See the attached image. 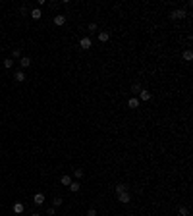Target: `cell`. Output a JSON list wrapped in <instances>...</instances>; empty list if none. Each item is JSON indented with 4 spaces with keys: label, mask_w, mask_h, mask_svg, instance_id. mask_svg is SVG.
I'll use <instances>...</instances> for the list:
<instances>
[{
    "label": "cell",
    "mask_w": 193,
    "mask_h": 216,
    "mask_svg": "<svg viewBox=\"0 0 193 216\" xmlns=\"http://www.w3.org/2000/svg\"><path fill=\"white\" fill-rule=\"evenodd\" d=\"M187 14H186V10H181V8H178V10H172L170 12V18L172 19H183Z\"/></svg>",
    "instance_id": "1"
},
{
    "label": "cell",
    "mask_w": 193,
    "mask_h": 216,
    "mask_svg": "<svg viewBox=\"0 0 193 216\" xmlns=\"http://www.w3.org/2000/svg\"><path fill=\"white\" fill-rule=\"evenodd\" d=\"M31 66V58L29 56H21L19 58V70H27Z\"/></svg>",
    "instance_id": "2"
},
{
    "label": "cell",
    "mask_w": 193,
    "mask_h": 216,
    "mask_svg": "<svg viewBox=\"0 0 193 216\" xmlns=\"http://www.w3.org/2000/svg\"><path fill=\"white\" fill-rule=\"evenodd\" d=\"M79 46H81L83 50H89L91 46H93V41H91L89 37H83V39H81V41H79Z\"/></svg>",
    "instance_id": "3"
},
{
    "label": "cell",
    "mask_w": 193,
    "mask_h": 216,
    "mask_svg": "<svg viewBox=\"0 0 193 216\" xmlns=\"http://www.w3.org/2000/svg\"><path fill=\"white\" fill-rule=\"evenodd\" d=\"M118 201H120L122 204H128L129 201H131V195H129L128 191H126V193H120V195H118Z\"/></svg>",
    "instance_id": "4"
},
{
    "label": "cell",
    "mask_w": 193,
    "mask_h": 216,
    "mask_svg": "<svg viewBox=\"0 0 193 216\" xmlns=\"http://www.w3.org/2000/svg\"><path fill=\"white\" fill-rule=\"evenodd\" d=\"M52 21H54V25L62 27V25L66 23V16H60V14H58V16H54V19H52Z\"/></svg>",
    "instance_id": "5"
},
{
    "label": "cell",
    "mask_w": 193,
    "mask_h": 216,
    "mask_svg": "<svg viewBox=\"0 0 193 216\" xmlns=\"http://www.w3.org/2000/svg\"><path fill=\"white\" fill-rule=\"evenodd\" d=\"M14 79H16V81H18V83L25 81V71H23V70H18V71H16V73H14Z\"/></svg>",
    "instance_id": "6"
},
{
    "label": "cell",
    "mask_w": 193,
    "mask_h": 216,
    "mask_svg": "<svg viewBox=\"0 0 193 216\" xmlns=\"http://www.w3.org/2000/svg\"><path fill=\"white\" fill-rule=\"evenodd\" d=\"M99 41H101V43H108L110 41V31H101L99 33Z\"/></svg>",
    "instance_id": "7"
},
{
    "label": "cell",
    "mask_w": 193,
    "mask_h": 216,
    "mask_svg": "<svg viewBox=\"0 0 193 216\" xmlns=\"http://www.w3.org/2000/svg\"><path fill=\"white\" fill-rule=\"evenodd\" d=\"M139 101H143V102L151 101V93H149L147 89H141V93H139Z\"/></svg>",
    "instance_id": "8"
},
{
    "label": "cell",
    "mask_w": 193,
    "mask_h": 216,
    "mask_svg": "<svg viewBox=\"0 0 193 216\" xmlns=\"http://www.w3.org/2000/svg\"><path fill=\"white\" fill-rule=\"evenodd\" d=\"M68 189H70L71 193H77V191L81 189V183H79V181H71V183L68 185Z\"/></svg>",
    "instance_id": "9"
},
{
    "label": "cell",
    "mask_w": 193,
    "mask_h": 216,
    "mask_svg": "<svg viewBox=\"0 0 193 216\" xmlns=\"http://www.w3.org/2000/svg\"><path fill=\"white\" fill-rule=\"evenodd\" d=\"M31 18H33V19H41V18H43L41 8H33V10H31Z\"/></svg>",
    "instance_id": "10"
},
{
    "label": "cell",
    "mask_w": 193,
    "mask_h": 216,
    "mask_svg": "<svg viewBox=\"0 0 193 216\" xmlns=\"http://www.w3.org/2000/svg\"><path fill=\"white\" fill-rule=\"evenodd\" d=\"M181 58H183L186 62H191V60H193V52L189 50V48H187V50H183V52H181Z\"/></svg>",
    "instance_id": "11"
},
{
    "label": "cell",
    "mask_w": 193,
    "mask_h": 216,
    "mask_svg": "<svg viewBox=\"0 0 193 216\" xmlns=\"http://www.w3.org/2000/svg\"><path fill=\"white\" fill-rule=\"evenodd\" d=\"M128 106L129 108H139V98H137V96H131L128 101Z\"/></svg>",
    "instance_id": "12"
},
{
    "label": "cell",
    "mask_w": 193,
    "mask_h": 216,
    "mask_svg": "<svg viewBox=\"0 0 193 216\" xmlns=\"http://www.w3.org/2000/svg\"><path fill=\"white\" fill-rule=\"evenodd\" d=\"M33 203L35 204H43L45 203V195H43V193H37V195L33 197Z\"/></svg>",
    "instance_id": "13"
},
{
    "label": "cell",
    "mask_w": 193,
    "mask_h": 216,
    "mask_svg": "<svg viewBox=\"0 0 193 216\" xmlns=\"http://www.w3.org/2000/svg\"><path fill=\"white\" fill-rule=\"evenodd\" d=\"M141 89H143V87H141V83H137V81L131 85V93H133V95H139V93H141Z\"/></svg>",
    "instance_id": "14"
},
{
    "label": "cell",
    "mask_w": 193,
    "mask_h": 216,
    "mask_svg": "<svg viewBox=\"0 0 193 216\" xmlns=\"http://www.w3.org/2000/svg\"><path fill=\"white\" fill-rule=\"evenodd\" d=\"M126 191H128V185H126V183H118V185H116V195L126 193Z\"/></svg>",
    "instance_id": "15"
},
{
    "label": "cell",
    "mask_w": 193,
    "mask_h": 216,
    "mask_svg": "<svg viewBox=\"0 0 193 216\" xmlns=\"http://www.w3.org/2000/svg\"><path fill=\"white\" fill-rule=\"evenodd\" d=\"M14 212H16V214H21V212H23V203H16L14 204Z\"/></svg>",
    "instance_id": "16"
},
{
    "label": "cell",
    "mask_w": 193,
    "mask_h": 216,
    "mask_svg": "<svg viewBox=\"0 0 193 216\" xmlns=\"http://www.w3.org/2000/svg\"><path fill=\"white\" fill-rule=\"evenodd\" d=\"M71 181H73V179H71L70 176H62V178H60V183H62V185H70Z\"/></svg>",
    "instance_id": "17"
},
{
    "label": "cell",
    "mask_w": 193,
    "mask_h": 216,
    "mask_svg": "<svg viewBox=\"0 0 193 216\" xmlns=\"http://www.w3.org/2000/svg\"><path fill=\"white\" fill-rule=\"evenodd\" d=\"M62 203H64V199H62V197H54V199H52V206H54V209L60 206Z\"/></svg>",
    "instance_id": "18"
},
{
    "label": "cell",
    "mask_w": 193,
    "mask_h": 216,
    "mask_svg": "<svg viewBox=\"0 0 193 216\" xmlns=\"http://www.w3.org/2000/svg\"><path fill=\"white\" fill-rule=\"evenodd\" d=\"M12 66H14V60H12V58H6V60H4V68H8V70H10Z\"/></svg>",
    "instance_id": "19"
},
{
    "label": "cell",
    "mask_w": 193,
    "mask_h": 216,
    "mask_svg": "<svg viewBox=\"0 0 193 216\" xmlns=\"http://www.w3.org/2000/svg\"><path fill=\"white\" fill-rule=\"evenodd\" d=\"M73 176H75L77 179H79V178H83V170H81V168H77V170H73Z\"/></svg>",
    "instance_id": "20"
},
{
    "label": "cell",
    "mask_w": 193,
    "mask_h": 216,
    "mask_svg": "<svg viewBox=\"0 0 193 216\" xmlns=\"http://www.w3.org/2000/svg\"><path fill=\"white\" fill-rule=\"evenodd\" d=\"M12 58H21V50H19V48H14L12 50Z\"/></svg>",
    "instance_id": "21"
},
{
    "label": "cell",
    "mask_w": 193,
    "mask_h": 216,
    "mask_svg": "<svg viewBox=\"0 0 193 216\" xmlns=\"http://www.w3.org/2000/svg\"><path fill=\"white\" fill-rule=\"evenodd\" d=\"M180 216H189V210H187L186 206H181L180 209Z\"/></svg>",
    "instance_id": "22"
},
{
    "label": "cell",
    "mask_w": 193,
    "mask_h": 216,
    "mask_svg": "<svg viewBox=\"0 0 193 216\" xmlns=\"http://www.w3.org/2000/svg\"><path fill=\"white\" fill-rule=\"evenodd\" d=\"M54 212H56L54 206H48V209H46V214H48V216H54Z\"/></svg>",
    "instance_id": "23"
},
{
    "label": "cell",
    "mask_w": 193,
    "mask_h": 216,
    "mask_svg": "<svg viewBox=\"0 0 193 216\" xmlns=\"http://www.w3.org/2000/svg\"><path fill=\"white\" fill-rule=\"evenodd\" d=\"M91 31H96V23H89V33Z\"/></svg>",
    "instance_id": "24"
},
{
    "label": "cell",
    "mask_w": 193,
    "mask_h": 216,
    "mask_svg": "<svg viewBox=\"0 0 193 216\" xmlns=\"http://www.w3.org/2000/svg\"><path fill=\"white\" fill-rule=\"evenodd\" d=\"M87 216H96V210H95V209H89V212H87Z\"/></svg>",
    "instance_id": "25"
},
{
    "label": "cell",
    "mask_w": 193,
    "mask_h": 216,
    "mask_svg": "<svg viewBox=\"0 0 193 216\" xmlns=\"http://www.w3.org/2000/svg\"><path fill=\"white\" fill-rule=\"evenodd\" d=\"M31 216H41V214H37V212H33V214H31Z\"/></svg>",
    "instance_id": "26"
}]
</instances>
